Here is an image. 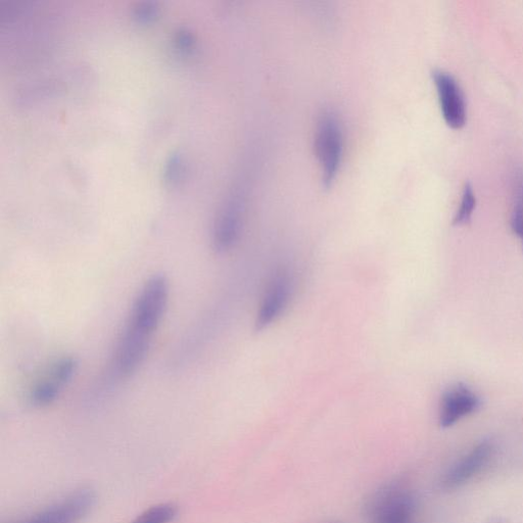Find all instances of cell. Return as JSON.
<instances>
[{
  "label": "cell",
  "mask_w": 523,
  "mask_h": 523,
  "mask_svg": "<svg viewBox=\"0 0 523 523\" xmlns=\"http://www.w3.org/2000/svg\"><path fill=\"white\" fill-rule=\"evenodd\" d=\"M180 162H179V159L177 157L171 159V161L168 163V167H167V177L170 179V180H174L178 175H179V172H180V166H179Z\"/></svg>",
  "instance_id": "obj_15"
},
{
  "label": "cell",
  "mask_w": 523,
  "mask_h": 523,
  "mask_svg": "<svg viewBox=\"0 0 523 523\" xmlns=\"http://www.w3.org/2000/svg\"><path fill=\"white\" fill-rule=\"evenodd\" d=\"M244 204L239 197H232L220 211L214 226L213 246L216 252L230 250L242 229Z\"/></svg>",
  "instance_id": "obj_10"
},
{
  "label": "cell",
  "mask_w": 523,
  "mask_h": 523,
  "mask_svg": "<svg viewBox=\"0 0 523 523\" xmlns=\"http://www.w3.org/2000/svg\"><path fill=\"white\" fill-rule=\"evenodd\" d=\"M416 502L402 486L390 485L375 492L366 505L371 523H414Z\"/></svg>",
  "instance_id": "obj_3"
},
{
  "label": "cell",
  "mask_w": 523,
  "mask_h": 523,
  "mask_svg": "<svg viewBox=\"0 0 523 523\" xmlns=\"http://www.w3.org/2000/svg\"><path fill=\"white\" fill-rule=\"evenodd\" d=\"M94 500L90 490H81L24 523H78L90 511Z\"/></svg>",
  "instance_id": "obj_9"
},
{
  "label": "cell",
  "mask_w": 523,
  "mask_h": 523,
  "mask_svg": "<svg viewBox=\"0 0 523 523\" xmlns=\"http://www.w3.org/2000/svg\"><path fill=\"white\" fill-rule=\"evenodd\" d=\"M475 206H477V198H475L472 185L467 182L463 189L461 205L454 217L453 225L460 226L470 223Z\"/></svg>",
  "instance_id": "obj_12"
},
{
  "label": "cell",
  "mask_w": 523,
  "mask_h": 523,
  "mask_svg": "<svg viewBox=\"0 0 523 523\" xmlns=\"http://www.w3.org/2000/svg\"><path fill=\"white\" fill-rule=\"evenodd\" d=\"M433 79L446 123L453 129H461L467 120V110L459 83L450 73L443 70H435Z\"/></svg>",
  "instance_id": "obj_6"
},
{
  "label": "cell",
  "mask_w": 523,
  "mask_h": 523,
  "mask_svg": "<svg viewBox=\"0 0 523 523\" xmlns=\"http://www.w3.org/2000/svg\"><path fill=\"white\" fill-rule=\"evenodd\" d=\"M177 513L175 505L163 503L142 512L132 523H170Z\"/></svg>",
  "instance_id": "obj_11"
},
{
  "label": "cell",
  "mask_w": 523,
  "mask_h": 523,
  "mask_svg": "<svg viewBox=\"0 0 523 523\" xmlns=\"http://www.w3.org/2000/svg\"><path fill=\"white\" fill-rule=\"evenodd\" d=\"M511 228L519 237L523 250V178L516 187L514 207L511 216Z\"/></svg>",
  "instance_id": "obj_13"
},
{
  "label": "cell",
  "mask_w": 523,
  "mask_h": 523,
  "mask_svg": "<svg viewBox=\"0 0 523 523\" xmlns=\"http://www.w3.org/2000/svg\"><path fill=\"white\" fill-rule=\"evenodd\" d=\"M315 154L323 185L329 187L338 177L344 154L343 127L335 113L325 111L317 121Z\"/></svg>",
  "instance_id": "obj_2"
},
{
  "label": "cell",
  "mask_w": 523,
  "mask_h": 523,
  "mask_svg": "<svg viewBox=\"0 0 523 523\" xmlns=\"http://www.w3.org/2000/svg\"><path fill=\"white\" fill-rule=\"evenodd\" d=\"M77 366V361L72 357H65L57 361L49 374L32 388L29 396L31 403L38 407L55 403L63 388L73 379Z\"/></svg>",
  "instance_id": "obj_7"
},
{
  "label": "cell",
  "mask_w": 523,
  "mask_h": 523,
  "mask_svg": "<svg viewBox=\"0 0 523 523\" xmlns=\"http://www.w3.org/2000/svg\"><path fill=\"white\" fill-rule=\"evenodd\" d=\"M293 291L290 273L280 270L270 280L262 298L256 319V330L260 331L271 325L289 305Z\"/></svg>",
  "instance_id": "obj_5"
},
{
  "label": "cell",
  "mask_w": 523,
  "mask_h": 523,
  "mask_svg": "<svg viewBox=\"0 0 523 523\" xmlns=\"http://www.w3.org/2000/svg\"><path fill=\"white\" fill-rule=\"evenodd\" d=\"M495 453L496 446L492 440H483L475 445L446 472L443 488L455 490L473 480L488 467Z\"/></svg>",
  "instance_id": "obj_4"
},
{
  "label": "cell",
  "mask_w": 523,
  "mask_h": 523,
  "mask_svg": "<svg viewBox=\"0 0 523 523\" xmlns=\"http://www.w3.org/2000/svg\"><path fill=\"white\" fill-rule=\"evenodd\" d=\"M155 14V7L150 4L142 5L136 10V18L140 21H149L154 18Z\"/></svg>",
  "instance_id": "obj_14"
},
{
  "label": "cell",
  "mask_w": 523,
  "mask_h": 523,
  "mask_svg": "<svg viewBox=\"0 0 523 523\" xmlns=\"http://www.w3.org/2000/svg\"><path fill=\"white\" fill-rule=\"evenodd\" d=\"M169 296V280L162 274L152 276L139 291L115 352L113 372L117 377L132 375L145 362Z\"/></svg>",
  "instance_id": "obj_1"
},
{
  "label": "cell",
  "mask_w": 523,
  "mask_h": 523,
  "mask_svg": "<svg viewBox=\"0 0 523 523\" xmlns=\"http://www.w3.org/2000/svg\"><path fill=\"white\" fill-rule=\"evenodd\" d=\"M481 397L467 385L459 383L448 389L441 401L440 426L449 429L464 417H467L482 407Z\"/></svg>",
  "instance_id": "obj_8"
}]
</instances>
